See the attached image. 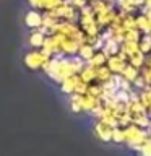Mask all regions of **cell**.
<instances>
[{"label": "cell", "mask_w": 151, "mask_h": 156, "mask_svg": "<svg viewBox=\"0 0 151 156\" xmlns=\"http://www.w3.org/2000/svg\"><path fill=\"white\" fill-rule=\"evenodd\" d=\"M24 62L29 68H37V67H42L47 63V55L44 52H37V51H33L29 52L26 57H24Z\"/></svg>", "instance_id": "1"}]
</instances>
